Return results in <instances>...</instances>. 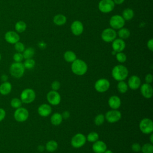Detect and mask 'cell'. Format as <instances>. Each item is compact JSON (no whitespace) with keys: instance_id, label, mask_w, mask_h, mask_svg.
Here are the masks:
<instances>
[{"instance_id":"obj_1","label":"cell","mask_w":153,"mask_h":153,"mask_svg":"<svg viewBox=\"0 0 153 153\" xmlns=\"http://www.w3.org/2000/svg\"><path fill=\"white\" fill-rule=\"evenodd\" d=\"M111 74L115 81H124L128 75V70L124 65H117L112 68Z\"/></svg>"},{"instance_id":"obj_2","label":"cell","mask_w":153,"mask_h":153,"mask_svg":"<svg viewBox=\"0 0 153 153\" xmlns=\"http://www.w3.org/2000/svg\"><path fill=\"white\" fill-rule=\"evenodd\" d=\"M71 63V71L75 75L82 76L85 75L87 72V64L83 60L76 59Z\"/></svg>"},{"instance_id":"obj_3","label":"cell","mask_w":153,"mask_h":153,"mask_svg":"<svg viewBox=\"0 0 153 153\" xmlns=\"http://www.w3.org/2000/svg\"><path fill=\"white\" fill-rule=\"evenodd\" d=\"M25 69L23 63L13 62L10 66L9 71L12 76L16 78H20L23 76Z\"/></svg>"},{"instance_id":"obj_4","label":"cell","mask_w":153,"mask_h":153,"mask_svg":"<svg viewBox=\"0 0 153 153\" xmlns=\"http://www.w3.org/2000/svg\"><path fill=\"white\" fill-rule=\"evenodd\" d=\"M36 98L35 91L30 88H26L24 89L20 93V99L22 103L25 104H29L32 103Z\"/></svg>"},{"instance_id":"obj_5","label":"cell","mask_w":153,"mask_h":153,"mask_svg":"<svg viewBox=\"0 0 153 153\" xmlns=\"http://www.w3.org/2000/svg\"><path fill=\"white\" fill-rule=\"evenodd\" d=\"M140 131L145 134H149L153 131L152 120L148 118H144L140 120L139 124Z\"/></svg>"},{"instance_id":"obj_6","label":"cell","mask_w":153,"mask_h":153,"mask_svg":"<svg viewBox=\"0 0 153 153\" xmlns=\"http://www.w3.org/2000/svg\"><path fill=\"white\" fill-rule=\"evenodd\" d=\"M126 21L123 17L119 14L112 16L109 19V25L111 28L115 30H118L124 26Z\"/></svg>"},{"instance_id":"obj_7","label":"cell","mask_w":153,"mask_h":153,"mask_svg":"<svg viewBox=\"0 0 153 153\" xmlns=\"http://www.w3.org/2000/svg\"><path fill=\"white\" fill-rule=\"evenodd\" d=\"M110 82L106 78L98 79L94 83V87L96 91L99 93H105L110 88Z\"/></svg>"},{"instance_id":"obj_8","label":"cell","mask_w":153,"mask_h":153,"mask_svg":"<svg viewBox=\"0 0 153 153\" xmlns=\"http://www.w3.org/2000/svg\"><path fill=\"white\" fill-rule=\"evenodd\" d=\"M86 136L81 133L75 134L71 139V144L74 148H80L86 143Z\"/></svg>"},{"instance_id":"obj_9","label":"cell","mask_w":153,"mask_h":153,"mask_svg":"<svg viewBox=\"0 0 153 153\" xmlns=\"http://www.w3.org/2000/svg\"><path fill=\"white\" fill-rule=\"evenodd\" d=\"M29 113L27 109L23 107H20L16 109L14 112V118L15 120L19 123L26 121L29 118Z\"/></svg>"},{"instance_id":"obj_10","label":"cell","mask_w":153,"mask_h":153,"mask_svg":"<svg viewBox=\"0 0 153 153\" xmlns=\"http://www.w3.org/2000/svg\"><path fill=\"white\" fill-rule=\"evenodd\" d=\"M113 0H100L98 4L99 10L103 13H109L115 8Z\"/></svg>"},{"instance_id":"obj_11","label":"cell","mask_w":153,"mask_h":153,"mask_svg":"<svg viewBox=\"0 0 153 153\" xmlns=\"http://www.w3.org/2000/svg\"><path fill=\"white\" fill-rule=\"evenodd\" d=\"M122 115L118 109H111L107 111L105 115V120L109 123H115L120 121Z\"/></svg>"},{"instance_id":"obj_12","label":"cell","mask_w":153,"mask_h":153,"mask_svg":"<svg viewBox=\"0 0 153 153\" xmlns=\"http://www.w3.org/2000/svg\"><path fill=\"white\" fill-rule=\"evenodd\" d=\"M117 34L115 29L111 27L105 29L101 33L102 39L106 42H112L115 38H117Z\"/></svg>"},{"instance_id":"obj_13","label":"cell","mask_w":153,"mask_h":153,"mask_svg":"<svg viewBox=\"0 0 153 153\" xmlns=\"http://www.w3.org/2000/svg\"><path fill=\"white\" fill-rule=\"evenodd\" d=\"M46 98L49 104L53 106L58 105L61 102V96L57 91L51 90L47 94Z\"/></svg>"},{"instance_id":"obj_14","label":"cell","mask_w":153,"mask_h":153,"mask_svg":"<svg viewBox=\"0 0 153 153\" xmlns=\"http://www.w3.org/2000/svg\"><path fill=\"white\" fill-rule=\"evenodd\" d=\"M71 30L75 36L81 35L84 31V25L79 20H75L71 25Z\"/></svg>"},{"instance_id":"obj_15","label":"cell","mask_w":153,"mask_h":153,"mask_svg":"<svg viewBox=\"0 0 153 153\" xmlns=\"http://www.w3.org/2000/svg\"><path fill=\"white\" fill-rule=\"evenodd\" d=\"M4 39L8 43L14 44L20 41V35L16 31L9 30L5 33Z\"/></svg>"},{"instance_id":"obj_16","label":"cell","mask_w":153,"mask_h":153,"mask_svg":"<svg viewBox=\"0 0 153 153\" xmlns=\"http://www.w3.org/2000/svg\"><path fill=\"white\" fill-rule=\"evenodd\" d=\"M140 91L142 96L146 99H150L153 95L152 87L150 84L144 83L140 85Z\"/></svg>"},{"instance_id":"obj_17","label":"cell","mask_w":153,"mask_h":153,"mask_svg":"<svg viewBox=\"0 0 153 153\" xmlns=\"http://www.w3.org/2000/svg\"><path fill=\"white\" fill-rule=\"evenodd\" d=\"M127 85L128 88L131 90H136L139 88L141 85V79L140 77L137 75H131L128 79Z\"/></svg>"},{"instance_id":"obj_18","label":"cell","mask_w":153,"mask_h":153,"mask_svg":"<svg viewBox=\"0 0 153 153\" xmlns=\"http://www.w3.org/2000/svg\"><path fill=\"white\" fill-rule=\"evenodd\" d=\"M112 48L113 51L116 53L122 52L126 48V42L124 40L120 38H115L112 42Z\"/></svg>"},{"instance_id":"obj_19","label":"cell","mask_w":153,"mask_h":153,"mask_svg":"<svg viewBox=\"0 0 153 153\" xmlns=\"http://www.w3.org/2000/svg\"><path fill=\"white\" fill-rule=\"evenodd\" d=\"M52 112V108L49 104L42 103L38 108V114L42 117H47L49 116Z\"/></svg>"},{"instance_id":"obj_20","label":"cell","mask_w":153,"mask_h":153,"mask_svg":"<svg viewBox=\"0 0 153 153\" xmlns=\"http://www.w3.org/2000/svg\"><path fill=\"white\" fill-rule=\"evenodd\" d=\"M107 149V145L103 140H97L92 145V150L94 153H103Z\"/></svg>"},{"instance_id":"obj_21","label":"cell","mask_w":153,"mask_h":153,"mask_svg":"<svg viewBox=\"0 0 153 153\" xmlns=\"http://www.w3.org/2000/svg\"><path fill=\"white\" fill-rule=\"evenodd\" d=\"M108 103L112 109H118L121 106V100L118 96L113 95L109 97Z\"/></svg>"},{"instance_id":"obj_22","label":"cell","mask_w":153,"mask_h":153,"mask_svg":"<svg viewBox=\"0 0 153 153\" xmlns=\"http://www.w3.org/2000/svg\"><path fill=\"white\" fill-rule=\"evenodd\" d=\"M12 90V85L10 82H2L0 85V94L4 96L9 94Z\"/></svg>"},{"instance_id":"obj_23","label":"cell","mask_w":153,"mask_h":153,"mask_svg":"<svg viewBox=\"0 0 153 153\" xmlns=\"http://www.w3.org/2000/svg\"><path fill=\"white\" fill-rule=\"evenodd\" d=\"M53 21V23L57 26H63L66 23L67 18L62 14H58L54 16Z\"/></svg>"},{"instance_id":"obj_24","label":"cell","mask_w":153,"mask_h":153,"mask_svg":"<svg viewBox=\"0 0 153 153\" xmlns=\"http://www.w3.org/2000/svg\"><path fill=\"white\" fill-rule=\"evenodd\" d=\"M62 114L59 112H55L50 117V122L54 126H59L63 121Z\"/></svg>"},{"instance_id":"obj_25","label":"cell","mask_w":153,"mask_h":153,"mask_svg":"<svg viewBox=\"0 0 153 153\" xmlns=\"http://www.w3.org/2000/svg\"><path fill=\"white\" fill-rule=\"evenodd\" d=\"M57 148L58 143L54 140H50L48 141L45 145V149L49 152H53L56 151Z\"/></svg>"},{"instance_id":"obj_26","label":"cell","mask_w":153,"mask_h":153,"mask_svg":"<svg viewBox=\"0 0 153 153\" xmlns=\"http://www.w3.org/2000/svg\"><path fill=\"white\" fill-rule=\"evenodd\" d=\"M117 36L119 37V38L124 40L130 37V31L127 28L123 27L118 29V32H117Z\"/></svg>"},{"instance_id":"obj_27","label":"cell","mask_w":153,"mask_h":153,"mask_svg":"<svg viewBox=\"0 0 153 153\" xmlns=\"http://www.w3.org/2000/svg\"><path fill=\"white\" fill-rule=\"evenodd\" d=\"M63 58L68 63H72L77 59L76 54L71 50H68L65 51L63 54Z\"/></svg>"},{"instance_id":"obj_28","label":"cell","mask_w":153,"mask_h":153,"mask_svg":"<svg viewBox=\"0 0 153 153\" xmlns=\"http://www.w3.org/2000/svg\"><path fill=\"white\" fill-rule=\"evenodd\" d=\"M134 11L131 8H127L124 9L122 12V17L125 21L131 20L134 17Z\"/></svg>"},{"instance_id":"obj_29","label":"cell","mask_w":153,"mask_h":153,"mask_svg":"<svg viewBox=\"0 0 153 153\" xmlns=\"http://www.w3.org/2000/svg\"><path fill=\"white\" fill-rule=\"evenodd\" d=\"M26 27H27L26 23L22 20L17 22L14 25L15 30L17 33H22L25 32L26 29Z\"/></svg>"},{"instance_id":"obj_30","label":"cell","mask_w":153,"mask_h":153,"mask_svg":"<svg viewBox=\"0 0 153 153\" xmlns=\"http://www.w3.org/2000/svg\"><path fill=\"white\" fill-rule=\"evenodd\" d=\"M118 82L117 84V88L118 92H120L121 94L126 93L128 91V89L127 83L126 82H125L124 81H118Z\"/></svg>"},{"instance_id":"obj_31","label":"cell","mask_w":153,"mask_h":153,"mask_svg":"<svg viewBox=\"0 0 153 153\" xmlns=\"http://www.w3.org/2000/svg\"><path fill=\"white\" fill-rule=\"evenodd\" d=\"M35 54V50L32 47H28L27 48H25L23 52L22 53L24 59H31L33 57Z\"/></svg>"},{"instance_id":"obj_32","label":"cell","mask_w":153,"mask_h":153,"mask_svg":"<svg viewBox=\"0 0 153 153\" xmlns=\"http://www.w3.org/2000/svg\"><path fill=\"white\" fill-rule=\"evenodd\" d=\"M99 135L96 131H91L86 136L87 141L91 143H94V142L97 141V140H99Z\"/></svg>"},{"instance_id":"obj_33","label":"cell","mask_w":153,"mask_h":153,"mask_svg":"<svg viewBox=\"0 0 153 153\" xmlns=\"http://www.w3.org/2000/svg\"><path fill=\"white\" fill-rule=\"evenodd\" d=\"M140 151L142 153H153V145L151 143H146L141 146Z\"/></svg>"},{"instance_id":"obj_34","label":"cell","mask_w":153,"mask_h":153,"mask_svg":"<svg viewBox=\"0 0 153 153\" xmlns=\"http://www.w3.org/2000/svg\"><path fill=\"white\" fill-rule=\"evenodd\" d=\"M24 67L26 69H32L35 66V61L32 58L25 59L24 62L23 63Z\"/></svg>"},{"instance_id":"obj_35","label":"cell","mask_w":153,"mask_h":153,"mask_svg":"<svg viewBox=\"0 0 153 153\" xmlns=\"http://www.w3.org/2000/svg\"><path fill=\"white\" fill-rule=\"evenodd\" d=\"M22 103H23L20 100V99L17 97H14L10 101L11 106L14 109H17L21 107L22 105Z\"/></svg>"},{"instance_id":"obj_36","label":"cell","mask_w":153,"mask_h":153,"mask_svg":"<svg viewBox=\"0 0 153 153\" xmlns=\"http://www.w3.org/2000/svg\"><path fill=\"white\" fill-rule=\"evenodd\" d=\"M105 115L102 114H97L94 119V123L96 126H101L103 124V123L105 122Z\"/></svg>"},{"instance_id":"obj_37","label":"cell","mask_w":153,"mask_h":153,"mask_svg":"<svg viewBox=\"0 0 153 153\" xmlns=\"http://www.w3.org/2000/svg\"><path fill=\"white\" fill-rule=\"evenodd\" d=\"M115 57L117 60L120 63H123L127 60V56L123 51L117 53L115 54Z\"/></svg>"},{"instance_id":"obj_38","label":"cell","mask_w":153,"mask_h":153,"mask_svg":"<svg viewBox=\"0 0 153 153\" xmlns=\"http://www.w3.org/2000/svg\"><path fill=\"white\" fill-rule=\"evenodd\" d=\"M14 49L15 50L18 52V53H23V51L25 49V46L24 45V44L22 42H20V41L17 42H16V44H14Z\"/></svg>"},{"instance_id":"obj_39","label":"cell","mask_w":153,"mask_h":153,"mask_svg":"<svg viewBox=\"0 0 153 153\" xmlns=\"http://www.w3.org/2000/svg\"><path fill=\"white\" fill-rule=\"evenodd\" d=\"M13 59L14 62H22L24 59L22 53H18V52H16V53L14 54V55L13 56Z\"/></svg>"},{"instance_id":"obj_40","label":"cell","mask_w":153,"mask_h":153,"mask_svg":"<svg viewBox=\"0 0 153 153\" xmlns=\"http://www.w3.org/2000/svg\"><path fill=\"white\" fill-rule=\"evenodd\" d=\"M61 84L60 82L58 81H54L52 82V83L51 84V88L52 89V90H54V91H58L60 88Z\"/></svg>"},{"instance_id":"obj_41","label":"cell","mask_w":153,"mask_h":153,"mask_svg":"<svg viewBox=\"0 0 153 153\" xmlns=\"http://www.w3.org/2000/svg\"><path fill=\"white\" fill-rule=\"evenodd\" d=\"M131 149L134 152H139L141 150V145L139 143H133L131 146Z\"/></svg>"},{"instance_id":"obj_42","label":"cell","mask_w":153,"mask_h":153,"mask_svg":"<svg viewBox=\"0 0 153 153\" xmlns=\"http://www.w3.org/2000/svg\"><path fill=\"white\" fill-rule=\"evenodd\" d=\"M145 81L146 83L151 84L153 81V76L151 74H148L145 77Z\"/></svg>"},{"instance_id":"obj_43","label":"cell","mask_w":153,"mask_h":153,"mask_svg":"<svg viewBox=\"0 0 153 153\" xmlns=\"http://www.w3.org/2000/svg\"><path fill=\"white\" fill-rule=\"evenodd\" d=\"M146 46L147 48L151 51H153V39L152 38H151L150 39H149L146 43Z\"/></svg>"},{"instance_id":"obj_44","label":"cell","mask_w":153,"mask_h":153,"mask_svg":"<svg viewBox=\"0 0 153 153\" xmlns=\"http://www.w3.org/2000/svg\"><path fill=\"white\" fill-rule=\"evenodd\" d=\"M6 116V112L5 109L2 108H0V122L4 120Z\"/></svg>"},{"instance_id":"obj_45","label":"cell","mask_w":153,"mask_h":153,"mask_svg":"<svg viewBox=\"0 0 153 153\" xmlns=\"http://www.w3.org/2000/svg\"><path fill=\"white\" fill-rule=\"evenodd\" d=\"M61 114H62L63 119H65V120L68 119L70 117V112L68 111H65Z\"/></svg>"},{"instance_id":"obj_46","label":"cell","mask_w":153,"mask_h":153,"mask_svg":"<svg viewBox=\"0 0 153 153\" xmlns=\"http://www.w3.org/2000/svg\"><path fill=\"white\" fill-rule=\"evenodd\" d=\"M8 75H6V74H3V75H2L1 76V81H3V82L7 81H8Z\"/></svg>"},{"instance_id":"obj_47","label":"cell","mask_w":153,"mask_h":153,"mask_svg":"<svg viewBox=\"0 0 153 153\" xmlns=\"http://www.w3.org/2000/svg\"><path fill=\"white\" fill-rule=\"evenodd\" d=\"M38 45L41 49H44V48H45L46 47V44L44 42H39L38 44Z\"/></svg>"},{"instance_id":"obj_48","label":"cell","mask_w":153,"mask_h":153,"mask_svg":"<svg viewBox=\"0 0 153 153\" xmlns=\"http://www.w3.org/2000/svg\"><path fill=\"white\" fill-rule=\"evenodd\" d=\"M125 0H113L114 2L116 5H121L122 4Z\"/></svg>"},{"instance_id":"obj_49","label":"cell","mask_w":153,"mask_h":153,"mask_svg":"<svg viewBox=\"0 0 153 153\" xmlns=\"http://www.w3.org/2000/svg\"><path fill=\"white\" fill-rule=\"evenodd\" d=\"M38 150H39L40 152H42V151H44V149H45V147H44L42 145H39V146H38Z\"/></svg>"},{"instance_id":"obj_50","label":"cell","mask_w":153,"mask_h":153,"mask_svg":"<svg viewBox=\"0 0 153 153\" xmlns=\"http://www.w3.org/2000/svg\"><path fill=\"white\" fill-rule=\"evenodd\" d=\"M150 134V136H149V141H150V143H153V133H151L149 134Z\"/></svg>"},{"instance_id":"obj_51","label":"cell","mask_w":153,"mask_h":153,"mask_svg":"<svg viewBox=\"0 0 153 153\" xmlns=\"http://www.w3.org/2000/svg\"><path fill=\"white\" fill-rule=\"evenodd\" d=\"M103 153H114V152H112L111 150L106 149L105 150V151Z\"/></svg>"},{"instance_id":"obj_52","label":"cell","mask_w":153,"mask_h":153,"mask_svg":"<svg viewBox=\"0 0 153 153\" xmlns=\"http://www.w3.org/2000/svg\"><path fill=\"white\" fill-rule=\"evenodd\" d=\"M1 59H2V56H1V54H0V61L1 60Z\"/></svg>"}]
</instances>
